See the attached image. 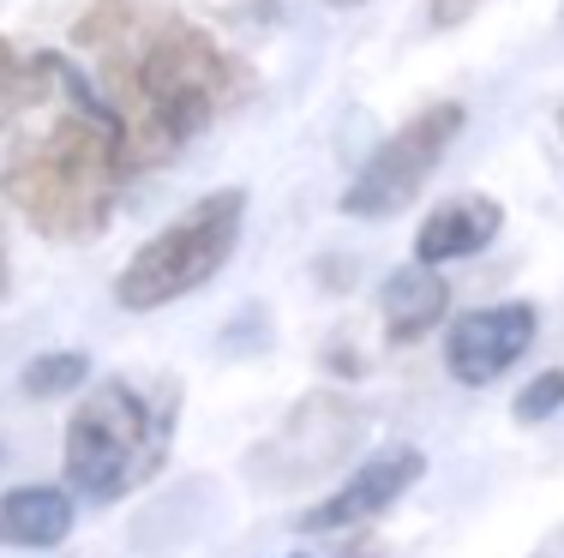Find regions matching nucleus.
<instances>
[{"label": "nucleus", "mask_w": 564, "mask_h": 558, "mask_svg": "<svg viewBox=\"0 0 564 558\" xmlns=\"http://www.w3.org/2000/svg\"><path fill=\"white\" fill-rule=\"evenodd\" d=\"M78 48L97 61L102 97L120 114L132 175L169 163L247 90V73L228 48L186 19H151L139 0H97L78 24Z\"/></svg>", "instance_id": "obj_1"}, {"label": "nucleus", "mask_w": 564, "mask_h": 558, "mask_svg": "<svg viewBox=\"0 0 564 558\" xmlns=\"http://www.w3.org/2000/svg\"><path fill=\"white\" fill-rule=\"evenodd\" d=\"M61 97L66 109L55 114V127L12 151L0 186L24 210L31 229L55 234V241H90V234H102L132 168H127V144H120V114L66 61H61Z\"/></svg>", "instance_id": "obj_2"}, {"label": "nucleus", "mask_w": 564, "mask_h": 558, "mask_svg": "<svg viewBox=\"0 0 564 558\" xmlns=\"http://www.w3.org/2000/svg\"><path fill=\"white\" fill-rule=\"evenodd\" d=\"M169 415L127 379L90 384V396L66 420V486L90 504L127 499L163 462Z\"/></svg>", "instance_id": "obj_3"}, {"label": "nucleus", "mask_w": 564, "mask_h": 558, "mask_svg": "<svg viewBox=\"0 0 564 558\" xmlns=\"http://www.w3.org/2000/svg\"><path fill=\"white\" fill-rule=\"evenodd\" d=\"M240 222H247V193L240 186H223V193L198 198L186 217H174L163 234H151L127 259V271L115 276V300L127 313H156L169 300L205 288L235 259Z\"/></svg>", "instance_id": "obj_4"}, {"label": "nucleus", "mask_w": 564, "mask_h": 558, "mask_svg": "<svg viewBox=\"0 0 564 558\" xmlns=\"http://www.w3.org/2000/svg\"><path fill=\"white\" fill-rule=\"evenodd\" d=\"M463 102H433V109H421L409 127H397L391 139L379 144V151L360 163V175L343 186V217H397V210H409L414 198H421V186L433 180L438 156L451 151V139L463 132Z\"/></svg>", "instance_id": "obj_5"}, {"label": "nucleus", "mask_w": 564, "mask_h": 558, "mask_svg": "<svg viewBox=\"0 0 564 558\" xmlns=\"http://www.w3.org/2000/svg\"><path fill=\"white\" fill-rule=\"evenodd\" d=\"M534 330H541V313L529 300H505V307H480V313H463L445 337V366L456 384H492L505 379L510 366L529 354Z\"/></svg>", "instance_id": "obj_6"}, {"label": "nucleus", "mask_w": 564, "mask_h": 558, "mask_svg": "<svg viewBox=\"0 0 564 558\" xmlns=\"http://www.w3.org/2000/svg\"><path fill=\"white\" fill-rule=\"evenodd\" d=\"M426 474V457L414 445H391V450H379V457H367L355 474L337 486L330 499H318L313 511L301 516V528L306 535H337V528H367V523H379L391 504L409 493L414 481Z\"/></svg>", "instance_id": "obj_7"}, {"label": "nucleus", "mask_w": 564, "mask_h": 558, "mask_svg": "<svg viewBox=\"0 0 564 558\" xmlns=\"http://www.w3.org/2000/svg\"><path fill=\"white\" fill-rule=\"evenodd\" d=\"M505 229V210L492 198H445L438 210H426L421 234H414V259L421 264H451V259H468V252L492 247Z\"/></svg>", "instance_id": "obj_8"}, {"label": "nucleus", "mask_w": 564, "mask_h": 558, "mask_svg": "<svg viewBox=\"0 0 564 558\" xmlns=\"http://www.w3.org/2000/svg\"><path fill=\"white\" fill-rule=\"evenodd\" d=\"M445 307H451L445 276H438V264H421V259L391 271L379 288V318H384V337L391 342H421L445 318Z\"/></svg>", "instance_id": "obj_9"}, {"label": "nucleus", "mask_w": 564, "mask_h": 558, "mask_svg": "<svg viewBox=\"0 0 564 558\" xmlns=\"http://www.w3.org/2000/svg\"><path fill=\"white\" fill-rule=\"evenodd\" d=\"M66 535H73V499L61 486H12L0 499V540L43 552V547H61Z\"/></svg>", "instance_id": "obj_10"}, {"label": "nucleus", "mask_w": 564, "mask_h": 558, "mask_svg": "<svg viewBox=\"0 0 564 558\" xmlns=\"http://www.w3.org/2000/svg\"><path fill=\"white\" fill-rule=\"evenodd\" d=\"M55 90H61V55L24 61L19 48L0 36V121H7V114H24V109H43Z\"/></svg>", "instance_id": "obj_11"}, {"label": "nucleus", "mask_w": 564, "mask_h": 558, "mask_svg": "<svg viewBox=\"0 0 564 558\" xmlns=\"http://www.w3.org/2000/svg\"><path fill=\"white\" fill-rule=\"evenodd\" d=\"M90 379V361L78 349H61V354H36L31 366L19 372V384H24V396H66V391H78V384Z\"/></svg>", "instance_id": "obj_12"}, {"label": "nucleus", "mask_w": 564, "mask_h": 558, "mask_svg": "<svg viewBox=\"0 0 564 558\" xmlns=\"http://www.w3.org/2000/svg\"><path fill=\"white\" fill-rule=\"evenodd\" d=\"M558 408H564V372L558 366L522 384V396H517V420H522V427H541L546 415H558Z\"/></svg>", "instance_id": "obj_13"}, {"label": "nucleus", "mask_w": 564, "mask_h": 558, "mask_svg": "<svg viewBox=\"0 0 564 558\" xmlns=\"http://www.w3.org/2000/svg\"><path fill=\"white\" fill-rule=\"evenodd\" d=\"M475 7H480V0H433V19L438 24H463Z\"/></svg>", "instance_id": "obj_14"}, {"label": "nucleus", "mask_w": 564, "mask_h": 558, "mask_svg": "<svg viewBox=\"0 0 564 558\" xmlns=\"http://www.w3.org/2000/svg\"><path fill=\"white\" fill-rule=\"evenodd\" d=\"M0 288H7V264H0Z\"/></svg>", "instance_id": "obj_15"}]
</instances>
